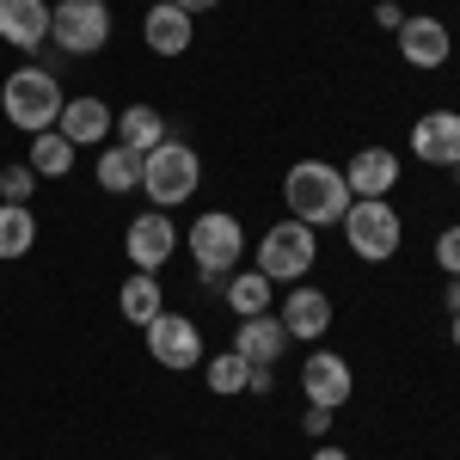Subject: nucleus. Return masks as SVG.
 <instances>
[{"label":"nucleus","instance_id":"f257e3e1","mask_svg":"<svg viewBox=\"0 0 460 460\" xmlns=\"http://www.w3.org/2000/svg\"><path fill=\"white\" fill-rule=\"evenodd\" d=\"M283 197H288V215L295 221H307V227H338L344 209H350V184L338 166H325V160H295L283 178Z\"/></svg>","mask_w":460,"mask_h":460},{"label":"nucleus","instance_id":"f03ea898","mask_svg":"<svg viewBox=\"0 0 460 460\" xmlns=\"http://www.w3.org/2000/svg\"><path fill=\"white\" fill-rule=\"evenodd\" d=\"M62 80L49 68H19L0 80V117L13 123V129H25V136H43V129H56V117H62Z\"/></svg>","mask_w":460,"mask_h":460},{"label":"nucleus","instance_id":"7ed1b4c3","mask_svg":"<svg viewBox=\"0 0 460 460\" xmlns=\"http://www.w3.org/2000/svg\"><path fill=\"white\" fill-rule=\"evenodd\" d=\"M197 184H203V160H197V147H184V142L166 136L154 154H142V190H147V203H154V209L184 203Z\"/></svg>","mask_w":460,"mask_h":460},{"label":"nucleus","instance_id":"20e7f679","mask_svg":"<svg viewBox=\"0 0 460 460\" xmlns=\"http://www.w3.org/2000/svg\"><path fill=\"white\" fill-rule=\"evenodd\" d=\"M344 240H350V252L362 264H387L399 252V240H405V221H399V209L387 197H356L344 209Z\"/></svg>","mask_w":460,"mask_h":460},{"label":"nucleus","instance_id":"39448f33","mask_svg":"<svg viewBox=\"0 0 460 460\" xmlns=\"http://www.w3.org/2000/svg\"><path fill=\"white\" fill-rule=\"evenodd\" d=\"M314 258H319V234L307 227V221H277L264 240H258V270L270 277V283H301L307 270H314Z\"/></svg>","mask_w":460,"mask_h":460},{"label":"nucleus","instance_id":"423d86ee","mask_svg":"<svg viewBox=\"0 0 460 460\" xmlns=\"http://www.w3.org/2000/svg\"><path fill=\"white\" fill-rule=\"evenodd\" d=\"M49 37L68 56H99L111 43V6L105 0H56L49 6Z\"/></svg>","mask_w":460,"mask_h":460},{"label":"nucleus","instance_id":"0eeeda50","mask_svg":"<svg viewBox=\"0 0 460 460\" xmlns=\"http://www.w3.org/2000/svg\"><path fill=\"white\" fill-rule=\"evenodd\" d=\"M184 246H190V258H197V270L227 277V270L246 258V227H240L227 209H209V215H197V227L184 234Z\"/></svg>","mask_w":460,"mask_h":460},{"label":"nucleus","instance_id":"6e6552de","mask_svg":"<svg viewBox=\"0 0 460 460\" xmlns=\"http://www.w3.org/2000/svg\"><path fill=\"white\" fill-rule=\"evenodd\" d=\"M142 332H147V356H154L160 368H197V362H203V332H197V319L160 314V319H147Z\"/></svg>","mask_w":460,"mask_h":460},{"label":"nucleus","instance_id":"1a4fd4ad","mask_svg":"<svg viewBox=\"0 0 460 460\" xmlns=\"http://www.w3.org/2000/svg\"><path fill=\"white\" fill-rule=\"evenodd\" d=\"M411 154H418L424 166L455 172L460 166V111H424V117L411 123Z\"/></svg>","mask_w":460,"mask_h":460},{"label":"nucleus","instance_id":"9d476101","mask_svg":"<svg viewBox=\"0 0 460 460\" xmlns=\"http://www.w3.org/2000/svg\"><path fill=\"white\" fill-rule=\"evenodd\" d=\"M123 252H129V264H136V270H160V264L178 252V227L166 221V209L136 215V221H129V234H123Z\"/></svg>","mask_w":460,"mask_h":460},{"label":"nucleus","instance_id":"9b49d317","mask_svg":"<svg viewBox=\"0 0 460 460\" xmlns=\"http://www.w3.org/2000/svg\"><path fill=\"white\" fill-rule=\"evenodd\" d=\"M56 129H62L74 147H105V136H117V117H111V105L99 99V93H80V99L62 105Z\"/></svg>","mask_w":460,"mask_h":460},{"label":"nucleus","instance_id":"f8f14e48","mask_svg":"<svg viewBox=\"0 0 460 460\" xmlns=\"http://www.w3.org/2000/svg\"><path fill=\"white\" fill-rule=\"evenodd\" d=\"M393 37H399V56H405L411 68H442V62L455 56L448 25H442V19H424V13H418V19H405Z\"/></svg>","mask_w":460,"mask_h":460},{"label":"nucleus","instance_id":"ddd939ff","mask_svg":"<svg viewBox=\"0 0 460 460\" xmlns=\"http://www.w3.org/2000/svg\"><path fill=\"white\" fill-rule=\"evenodd\" d=\"M301 387H307V399L314 405H325V411H338L344 399H350V362L344 356H332V350H314L307 362H301Z\"/></svg>","mask_w":460,"mask_h":460},{"label":"nucleus","instance_id":"4468645a","mask_svg":"<svg viewBox=\"0 0 460 460\" xmlns=\"http://www.w3.org/2000/svg\"><path fill=\"white\" fill-rule=\"evenodd\" d=\"M344 184H350V197H393V184H399V154H393V147H356L350 166H344Z\"/></svg>","mask_w":460,"mask_h":460},{"label":"nucleus","instance_id":"2eb2a0df","mask_svg":"<svg viewBox=\"0 0 460 460\" xmlns=\"http://www.w3.org/2000/svg\"><path fill=\"white\" fill-rule=\"evenodd\" d=\"M0 43L43 49L49 43V0H0Z\"/></svg>","mask_w":460,"mask_h":460},{"label":"nucleus","instance_id":"dca6fc26","mask_svg":"<svg viewBox=\"0 0 460 460\" xmlns=\"http://www.w3.org/2000/svg\"><path fill=\"white\" fill-rule=\"evenodd\" d=\"M288 344H295V338L283 332V319H270V314H252V319H240V338H234V350L246 356L252 368H277Z\"/></svg>","mask_w":460,"mask_h":460},{"label":"nucleus","instance_id":"f3484780","mask_svg":"<svg viewBox=\"0 0 460 460\" xmlns=\"http://www.w3.org/2000/svg\"><path fill=\"white\" fill-rule=\"evenodd\" d=\"M190 31H197V19L178 13L172 0H160V6L142 13V43L154 49V56H184V49H190Z\"/></svg>","mask_w":460,"mask_h":460},{"label":"nucleus","instance_id":"a211bd4d","mask_svg":"<svg viewBox=\"0 0 460 460\" xmlns=\"http://www.w3.org/2000/svg\"><path fill=\"white\" fill-rule=\"evenodd\" d=\"M283 332H288V338H301V344L325 338V332H332V295H325V288H288Z\"/></svg>","mask_w":460,"mask_h":460},{"label":"nucleus","instance_id":"6ab92c4d","mask_svg":"<svg viewBox=\"0 0 460 460\" xmlns=\"http://www.w3.org/2000/svg\"><path fill=\"white\" fill-rule=\"evenodd\" d=\"M99 184H105L111 197H123V190H142V154L123 142H105L99 147Z\"/></svg>","mask_w":460,"mask_h":460},{"label":"nucleus","instance_id":"aec40b11","mask_svg":"<svg viewBox=\"0 0 460 460\" xmlns=\"http://www.w3.org/2000/svg\"><path fill=\"white\" fill-rule=\"evenodd\" d=\"M117 142L136 147V154H154V147L166 142V117L154 105H129L123 117H117Z\"/></svg>","mask_w":460,"mask_h":460},{"label":"nucleus","instance_id":"412c9836","mask_svg":"<svg viewBox=\"0 0 460 460\" xmlns=\"http://www.w3.org/2000/svg\"><path fill=\"white\" fill-rule=\"evenodd\" d=\"M117 307H123L129 325H147V319L166 314V295H160V283H154V270H136V277L123 283V295H117Z\"/></svg>","mask_w":460,"mask_h":460},{"label":"nucleus","instance_id":"4be33fe9","mask_svg":"<svg viewBox=\"0 0 460 460\" xmlns=\"http://www.w3.org/2000/svg\"><path fill=\"white\" fill-rule=\"evenodd\" d=\"M74 154H80V147H74L62 129H43V136H31V160H25V166H31L37 178H68Z\"/></svg>","mask_w":460,"mask_h":460},{"label":"nucleus","instance_id":"5701e85b","mask_svg":"<svg viewBox=\"0 0 460 460\" xmlns=\"http://www.w3.org/2000/svg\"><path fill=\"white\" fill-rule=\"evenodd\" d=\"M31 246H37L31 203H0V258H25Z\"/></svg>","mask_w":460,"mask_h":460},{"label":"nucleus","instance_id":"b1692460","mask_svg":"<svg viewBox=\"0 0 460 460\" xmlns=\"http://www.w3.org/2000/svg\"><path fill=\"white\" fill-rule=\"evenodd\" d=\"M221 301L234 307L240 319L252 314H270V277L264 270H246V277H227V288H221Z\"/></svg>","mask_w":460,"mask_h":460},{"label":"nucleus","instance_id":"393cba45","mask_svg":"<svg viewBox=\"0 0 460 460\" xmlns=\"http://www.w3.org/2000/svg\"><path fill=\"white\" fill-rule=\"evenodd\" d=\"M203 381H209V393H221V399H234V393L252 387V362L240 350H221L203 362Z\"/></svg>","mask_w":460,"mask_h":460},{"label":"nucleus","instance_id":"a878e982","mask_svg":"<svg viewBox=\"0 0 460 460\" xmlns=\"http://www.w3.org/2000/svg\"><path fill=\"white\" fill-rule=\"evenodd\" d=\"M37 172L31 166H0V203H31Z\"/></svg>","mask_w":460,"mask_h":460},{"label":"nucleus","instance_id":"bb28decb","mask_svg":"<svg viewBox=\"0 0 460 460\" xmlns=\"http://www.w3.org/2000/svg\"><path fill=\"white\" fill-rule=\"evenodd\" d=\"M436 264H442L448 277H460V221H455V227H442V234H436Z\"/></svg>","mask_w":460,"mask_h":460},{"label":"nucleus","instance_id":"cd10ccee","mask_svg":"<svg viewBox=\"0 0 460 460\" xmlns=\"http://www.w3.org/2000/svg\"><path fill=\"white\" fill-rule=\"evenodd\" d=\"M301 429H307V436H325V429H332V411H325V405H307Z\"/></svg>","mask_w":460,"mask_h":460},{"label":"nucleus","instance_id":"c85d7f7f","mask_svg":"<svg viewBox=\"0 0 460 460\" xmlns=\"http://www.w3.org/2000/svg\"><path fill=\"white\" fill-rule=\"evenodd\" d=\"M375 19H381V25H387V31H399V25H405V13H399V6H393V0H381V6H375Z\"/></svg>","mask_w":460,"mask_h":460},{"label":"nucleus","instance_id":"c756f323","mask_svg":"<svg viewBox=\"0 0 460 460\" xmlns=\"http://www.w3.org/2000/svg\"><path fill=\"white\" fill-rule=\"evenodd\" d=\"M270 387H277V381H270V368H252V387H246V393H258V399H264Z\"/></svg>","mask_w":460,"mask_h":460},{"label":"nucleus","instance_id":"7c9ffc66","mask_svg":"<svg viewBox=\"0 0 460 460\" xmlns=\"http://www.w3.org/2000/svg\"><path fill=\"white\" fill-rule=\"evenodd\" d=\"M178 13H190V19H197V13H209V6H221V0H172Z\"/></svg>","mask_w":460,"mask_h":460},{"label":"nucleus","instance_id":"2f4dec72","mask_svg":"<svg viewBox=\"0 0 460 460\" xmlns=\"http://www.w3.org/2000/svg\"><path fill=\"white\" fill-rule=\"evenodd\" d=\"M448 314H460V277L448 283Z\"/></svg>","mask_w":460,"mask_h":460},{"label":"nucleus","instance_id":"473e14b6","mask_svg":"<svg viewBox=\"0 0 460 460\" xmlns=\"http://www.w3.org/2000/svg\"><path fill=\"white\" fill-rule=\"evenodd\" d=\"M314 460H350L344 448H314Z\"/></svg>","mask_w":460,"mask_h":460},{"label":"nucleus","instance_id":"72a5a7b5","mask_svg":"<svg viewBox=\"0 0 460 460\" xmlns=\"http://www.w3.org/2000/svg\"><path fill=\"white\" fill-rule=\"evenodd\" d=\"M448 338H455V350H460V314H448Z\"/></svg>","mask_w":460,"mask_h":460},{"label":"nucleus","instance_id":"f704fd0d","mask_svg":"<svg viewBox=\"0 0 460 460\" xmlns=\"http://www.w3.org/2000/svg\"><path fill=\"white\" fill-rule=\"evenodd\" d=\"M147 6H160V0H147Z\"/></svg>","mask_w":460,"mask_h":460},{"label":"nucleus","instance_id":"c9c22d12","mask_svg":"<svg viewBox=\"0 0 460 460\" xmlns=\"http://www.w3.org/2000/svg\"><path fill=\"white\" fill-rule=\"evenodd\" d=\"M154 460H166V455H154Z\"/></svg>","mask_w":460,"mask_h":460},{"label":"nucleus","instance_id":"e433bc0d","mask_svg":"<svg viewBox=\"0 0 460 460\" xmlns=\"http://www.w3.org/2000/svg\"><path fill=\"white\" fill-rule=\"evenodd\" d=\"M455 178H460V166H455Z\"/></svg>","mask_w":460,"mask_h":460}]
</instances>
